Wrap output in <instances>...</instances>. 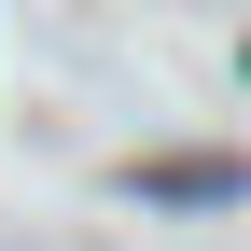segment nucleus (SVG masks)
<instances>
[{"label":"nucleus","mask_w":251,"mask_h":251,"mask_svg":"<svg viewBox=\"0 0 251 251\" xmlns=\"http://www.w3.org/2000/svg\"><path fill=\"white\" fill-rule=\"evenodd\" d=\"M140 196H181V209H209V196H237V168H209V153H168V168H140Z\"/></svg>","instance_id":"1"}]
</instances>
